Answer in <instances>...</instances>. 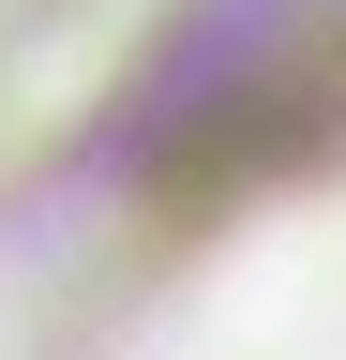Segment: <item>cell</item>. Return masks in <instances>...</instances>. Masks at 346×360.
Returning <instances> with one entry per match:
<instances>
[{
  "label": "cell",
  "instance_id": "cell-1",
  "mask_svg": "<svg viewBox=\"0 0 346 360\" xmlns=\"http://www.w3.org/2000/svg\"><path fill=\"white\" fill-rule=\"evenodd\" d=\"M151 15L166 0H0V165L46 150V135L121 75V45H136Z\"/></svg>",
  "mask_w": 346,
  "mask_h": 360
}]
</instances>
